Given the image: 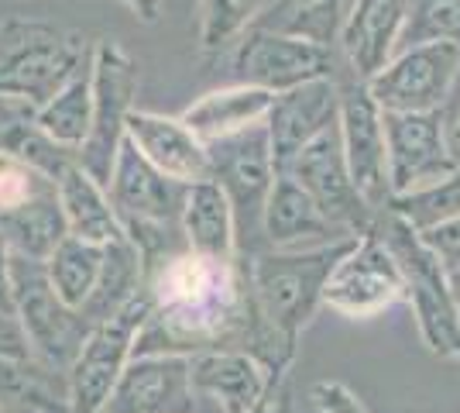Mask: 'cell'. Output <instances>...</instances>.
<instances>
[{
  "label": "cell",
  "instance_id": "32",
  "mask_svg": "<svg viewBox=\"0 0 460 413\" xmlns=\"http://www.w3.org/2000/svg\"><path fill=\"white\" fill-rule=\"evenodd\" d=\"M388 211L405 217L416 231H426V228H433V224H443V220H450V217H460V166H457V173H450L443 183L422 190V193L392 197L388 200Z\"/></svg>",
  "mask_w": 460,
  "mask_h": 413
},
{
  "label": "cell",
  "instance_id": "4",
  "mask_svg": "<svg viewBox=\"0 0 460 413\" xmlns=\"http://www.w3.org/2000/svg\"><path fill=\"white\" fill-rule=\"evenodd\" d=\"M371 228L378 231L385 248L399 262V273L405 279V300L412 303L426 348L450 362H460V317L450 300L447 269L440 265V258L426 248L422 235L405 217L392 214L388 207L378 211Z\"/></svg>",
  "mask_w": 460,
  "mask_h": 413
},
{
  "label": "cell",
  "instance_id": "18",
  "mask_svg": "<svg viewBox=\"0 0 460 413\" xmlns=\"http://www.w3.org/2000/svg\"><path fill=\"white\" fill-rule=\"evenodd\" d=\"M128 141L152 162L162 176L182 186L210 179V156L207 145L182 124V118H165L152 111H131L128 118Z\"/></svg>",
  "mask_w": 460,
  "mask_h": 413
},
{
  "label": "cell",
  "instance_id": "41",
  "mask_svg": "<svg viewBox=\"0 0 460 413\" xmlns=\"http://www.w3.org/2000/svg\"><path fill=\"white\" fill-rule=\"evenodd\" d=\"M447 286H450V300H454L457 317H460V269H450V273H447Z\"/></svg>",
  "mask_w": 460,
  "mask_h": 413
},
{
  "label": "cell",
  "instance_id": "26",
  "mask_svg": "<svg viewBox=\"0 0 460 413\" xmlns=\"http://www.w3.org/2000/svg\"><path fill=\"white\" fill-rule=\"evenodd\" d=\"M347 7L350 0H275L251 28H265L330 49L341 35Z\"/></svg>",
  "mask_w": 460,
  "mask_h": 413
},
{
  "label": "cell",
  "instance_id": "37",
  "mask_svg": "<svg viewBox=\"0 0 460 413\" xmlns=\"http://www.w3.org/2000/svg\"><path fill=\"white\" fill-rule=\"evenodd\" d=\"M0 358H31V345L14 314H0Z\"/></svg>",
  "mask_w": 460,
  "mask_h": 413
},
{
  "label": "cell",
  "instance_id": "22",
  "mask_svg": "<svg viewBox=\"0 0 460 413\" xmlns=\"http://www.w3.org/2000/svg\"><path fill=\"white\" fill-rule=\"evenodd\" d=\"M56 197L58 207H62V217H66L69 238L90 241V245H100V248H107L111 241L128 238L124 228H120V220H117L114 207H111L107 186L96 183L79 162H73L56 179Z\"/></svg>",
  "mask_w": 460,
  "mask_h": 413
},
{
  "label": "cell",
  "instance_id": "10",
  "mask_svg": "<svg viewBox=\"0 0 460 413\" xmlns=\"http://www.w3.org/2000/svg\"><path fill=\"white\" fill-rule=\"evenodd\" d=\"M385 162L392 197H409L457 173L460 158L450 148L443 111L437 114H385Z\"/></svg>",
  "mask_w": 460,
  "mask_h": 413
},
{
  "label": "cell",
  "instance_id": "25",
  "mask_svg": "<svg viewBox=\"0 0 460 413\" xmlns=\"http://www.w3.org/2000/svg\"><path fill=\"white\" fill-rule=\"evenodd\" d=\"M0 235H4L7 248H11L14 256L49 262L52 252L69 238L56 190H49V193H41V197L21 203L11 214H0Z\"/></svg>",
  "mask_w": 460,
  "mask_h": 413
},
{
  "label": "cell",
  "instance_id": "38",
  "mask_svg": "<svg viewBox=\"0 0 460 413\" xmlns=\"http://www.w3.org/2000/svg\"><path fill=\"white\" fill-rule=\"evenodd\" d=\"M248 413H292V390H288V373L271 375L265 396L251 407Z\"/></svg>",
  "mask_w": 460,
  "mask_h": 413
},
{
  "label": "cell",
  "instance_id": "39",
  "mask_svg": "<svg viewBox=\"0 0 460 413\" xmlns=\"http://www.w3.org/2000/svg\"><path fill=\"white\" fill-rule=\"evenodd\" d=\"M0 314H14V296H11V248L0 235Z\"/></svg>",
  "mask_w": 460,
  "mask_h": 413
},
{
  "label": "cell",
  "instance_id": "2",
  "mask_svg": "<svg viewBox=\"0 0 460 413\" xmlns=\"http://www.w3.org/2000/svg\"><path fill=\"white\" fill-rule=\"evenodd\" d=\"M107 197H111V207H114L128 241L135 245L145 262V273L158 265L162 258L186 248L182 224H179L186 186L162 176L128 138L117 152L111 179H107Z\"/></svg>",
  "mask_w": 460,
  "mask_h": 413
},
{
  "label": "cell",
  "instance_id": "36",
  "mask_svg": "<svg viewBox=\"0 0 460 413\" xmlns=\"http://www.w3.org/2000/svg\"><path fill=\"white\" fill-rule=\"evenodd\" d=\"M309 400L316 403L320 413H367L365 403L350 393L344 382H330V379L316 382V386L309 390Z\"/></svg>",
  "mask_w": 460,
  "mask_h": 413
},
{
  "label": "cell",
  "instance_id": "12",
  "mask_svg": "<svg viewBox=\"0 0 460 413\" xmlns=\"http://www.w3.org/2000/svg\"><path fill=\"white\" fill-rule=\"evenodd\" d=\"M333 79H337V97H341L337 128H341L350 179L375 211H385L392 200V186H388V162H385L382 111L367 94L365 79L350 76L347 69L344 76L333 73Z\"/></svg>",
  "mask_w": 460,
  "mask_h": 413
},
{
  "label": "cell",
  "instance_id": "11",
  "mask_svg": "<svg viewBox=\"0 0 460 413\" xmlns=\"http://www.w3.org/2000/svg\"><path fill=\"white\" fill-rule=\"evenodd\" d=\"M333 73H337L333 49L292 39V35H279V31H265V28H248L234 49L237 83L269 90V94H286L292 86L333 76Z\"/></svg>",
  "mask_w": 460,
  "mask_h": 413
},
{
  "label": "cell",
  "instance_id": "8",
  "mask_svg": "<svg viewBox=\"0 0 460 413\" xmlns=\"http://www.w3.org/2000/svg\"><path fill=\"white\" fill-rule=\"evenodd\" d=\"M460 73L457 45H412L395 52L382 73L367 79V94L385 114H437Z\"/></svg>",
  "mask_w": 460,
  "mask_h": 413
},
{
  "label": "cell",
  "instance_id": "1",
  "mask_svg": "<svg viewBox=\"0 0 460 413\" xmlns=\"http://www.w3.org/2000/svg\"><path fill=\"white\" fill-rule=\"evenodd\" d=\"M358 238H344L320 248H269L254 252L244 269L248 286V355H254L271 375L292 369L299 335L323 307V290L337 262L350 252Z\"/></svg>",
  "mask_w": 460,
  "mask_h": 413
},
{
  "label": "cell",
  "instance_id": "7",
  "mask_svg": "<svg viewBox=\"0 0 460 413\" xmlns=\"http://www.w3.org/2000/svg\"><path fill=\"white\" fill-rule=\"evenodd\" d=\"M137 97V66L114 39H96L93 52V124L76 162L107 186L117 152L128 138V118Z\"/></svg>",
  "mask_w": 460,
  "mask_h": 413
},
{
  "label": "cell",
  "instance_id": "24",
  "mask_svg": "<svg viewBox=\"0 0 460 413\" xmlns=\"http://www.w3.org/2000/svg\"><path fill=\"white\" fill-rule=\"evenodd\" d=\"M0 410L73 413L66 375L35 358H0Z\"/></svg>",
  "mask_w": 460,
  "mask_h": 413
},
{
  "label": "cell",
  "instance_id": "31",
  "mask_svg": "<svg viewBox=\"0 0 460 413\" xmlns=\"http://www.w3.org/2000/svg\"><path fill=\"white\" fill-rule=\"evenodd\" d=\"M399 41L405 49L429 41L460 49V0H405V24Z\"/></svg>",
  "mask_w": 460,
  "mask_h": 413
},
{
  "label": "cell",
  "instance_id": "23",
  "mask_svg": "<svg viewBox=\"0 0 460 413\" xmlns=\"http://www.w3.org/2000/svg\"><path fill=\"white\" fill-rule=\"evenodd\" d=\"M271 100H275V94H269V90L234 83V86L213 90V94L199 97L196 103H190L182 111V124L203 145H210V141H220V138H230L237 131H244V128L261 124L269 118Z\"/></svg>",
  "mask_w": 460,
  "mask_h": 413
},
{
  "label": "cell",
  "instance_id": "14",
  "mask_svg": "<svg viewBox=\"0 0 460 413\" xmlns=\"http://www.w3.org/2000/svg\"><path fill=\"white\" fill-rule=\"evenodd\" d=\"M207 156H210V179L227 193L237 228L241 224L261 228L265 200H269L271 183L279 176L265 121L237 131V135L210 141Z\"/></svg>",
  "mask_w": 460,
  "mask_h": 413
},
{
  "label": "cell",
  "instance_id": "16",
  "mask_svg": "<svg viewBox=\"0 0 460 413\" xmlns=\"http://www.w3.org/2000/svg\"><path fill=\"white\" fill-rule=\"evenodd\" d=\"M337 114H341V97H337V79L333 76L309 79L303 86L275 94L269 118H265L275 169L282 173L299 148H306L313 138H320L326 128H333Z\"/></svg>",
  "mask_w": 460,
  "mask_h": 413
},
{
  "label": "cell",
  "instance_id": "20",
  "mask_svg": "<svg viewBox=\"0 0 460 413\" xmlns=\"http://www.w3.org/2000/svg\"><path fill=\"white\" fill-rule=\"evenodd\" d=\"M261 235L271 248H282V252H292V248H320V245H333V241H344L341 228H333L320 207L309 200V193L288 176V173H279L275 183H271V193L265 200V214H261Z\"/></svg>",
  "mask_w": 460,
  "mask_h": 413
},
{
  "label": "cell",
  "instance_id": "13",
  "mask_svg": "<svg viewBox=\"0 0 460 413\" xmlns=\"http://www.w3.org/2000/svg\"><path fill=\"white\" fill-rule=\"evenodd\" d=\"M405 300V279L399 262L385 248L378 231L371 228L350 245L337 269L330 273L323 290V307L347 317H375L385 307Z\"/></svg>",
  "mask_w": 460,
  "mask_h": 413
},
{
  "label": "cell",
  "instance_id": "3",
  "mask_svg": "<svg viewBox=\"0 0 460 413\" xmlns=\"http://www.w3.org/2000/svg\"><path fill=\"white\" fill-rule=\"evenodd\" d=\"M96 41L49 21H0V94L45 107L58 90L93 62Z\"/></svg>",
  "mask_w": 460,
  "mask_h": 413
},
{
  "label": "cell",
  "instance_id": "15",
  "mask_svg": "<svg viewBox=\"0 0 460 413\" xmlns=\"http://www.w3.org/2000/svg\"><path fill=\"white\" fill-rule=\"evenodd\" d=\"M103 413H196L190 355H135Z\"/></svg>",
  "mask_w": 460,
  "mask_h": 413
},
{
  "label": "cell",
  "instance_id": "28",
  "mask_svg": "<svg viewBox=\"0 0 460 413\" xmlns=\"http://www.w3.org/2000/svg\"><path fill=\"white\" fill-rule=\"evenodd\" d=\"M90 124H93V62L83 66L56 97L39 107V128L62 148L79 152L90 135Z\"/></svg>",
  "mask_w": 460,
  "mask_h": 413
},
{
  "label": "cell",
  "instance_id": "35",
  "mask_svg": "<svg viewBox=\"0 0 460 413\" xmlns=\"http://www.w3.org/2000/svg\"><path fill=\"white\" fill-rule=\"evenodd\" d=\"M426 248L440 258V265L450 273V269H460V217H450L443 224H433L420 231Z\"/></svg>",
  "mask_w": 460,
  "mask_h": 413
},
{
  "label": "cell",
  "instance_id": "30",
  "mask_svg": "<svg viewBox=\"0 0 460 413\" xmlns=\"http://www.w3.org/2000/svg\"><path fill=\"white\" fill-rule=\"evenodd\" d=\"M275 0H203L199 49L203 56L224 52L230 41L241 39L254 21L269 11Z\"/></svg>",
  "mask_w": 460,
  "mask_h": 413
},
{
  "label": "cell",
  "instance_id": "29",
  "mask_svg": "<svg viewBox=\"0 0 460 413\" xmlns=\"http://www.w3.org/2000/svg\"><path fill=\"white\" fill-rule=\"evenodd\" d=\"M100 265H103V248L90 245V241H79V238H66L52 252V258L45 262L49 279H52L56 293L62 296V303L79 310V314L96 290Z\"/></svg>",
  "mask_w": 460,
  "mask_h": 413
},
{
  "label": "cell",
  "instance_id": "33",
  "mask_svg": "<svg viewBox=\"0 0 460 413\" xmlns=\"http://www.w3.org/2000/svg\"><path fill=\"white\" fill-rule=\"evenodd\" d=\"M39 135V107L21 97L0 94V156L18 158Z\"/></svg>",
  "mask_w": 460,
  "mask_h": 413
},
{
  "label": "cell",
  "instance_id": "40",
  "mask_svg": "<svg viewBox=\"0 0 460 413\" xmlns=\"http://www.w3.org/2000/svg\"><path fill=\"white\" fill-rule=\"evenodd\" d=\"M120 4L131 7V14L137 21H145V24H155L162 18V0H120Z\"/></svg>",
  "mask_w": 460,
  "mask_h": 413
},
{
  "label": "cell",
  "instance_id": "27",
  "mask_svg": "<svg viewBox=\"0 0 460 413\" xmlns=\"http://www.w3.org/2000/svg\"><path fill=\"white\" fill-rule=\"evenodd\" d=\"M145 290V262L137 256V248L120 238V241H111L103 248V265H100V279H96L93 296L86 300L83 307V317L90 324H100L107 317H114L131 296H137Z\"/></svg>",
  "mask_w": 460,
  "mask_h": 413
},
{
  "label": "cell",
  "instance_id": "9",
  "mask_svg": "<svg viewBox=\"0 0 460 413\" xmlns=\"http://www.w3.org/2000/svg\"><path fill=\"white\" fill-rule=\"evenodd\" d=\"M282 173L296 179L309 193V200L320 207V214L344 235L361 238L365 231H371L378 211L361 197V190L350 179L337 124L326 128L320 138H313L306 148H299Z\"/></svg>",
  "mask_w": 460,
  "mask_h": 413
},
{
  "label": "cell",
  "instance_id": "6",
  "mask_svg": "<svg viewBox=\"0 0 460 413\" xmlns=\"http://www.w3.org/2000/svg\"><path fill=\"white\" fill-rule=\"evenodd\" d=\"M152 296L141 290L131 296L114 317L93 324L90 337L83 341L76 362L69 365V410L73 413H103L114 393L117 379L124 375L128 362L135 358V345L141 328L152 320Z\"/></svg>",
  "mask_w": 460,
  "mask_h": 413
},
{
  "label": "cell",
  "instance_id": "17",
  "mask_svg": "<svg viewBox=\"0 0 460 413\" xmlns=\"http://www.w3.org/2000/svg\"><path fill=\"white\" fill-rule=\"evenodd\" d=\"M405 24V0H350L341 24V56L350 76L371 79L392 62Z\"/></svg>",
  "mask_w": 460,
  "mask_h": 413
},
{
  "label": "cell",
  "instance_id": "21",
  "mask_svg": "<svg viewBox=\"0 0 460 413\" xmlns=\"http://www.w3.org/2000/svg\"><path fill=\"white\" fill-rule=\"evenodd\" d=\"M182 238L192 256L213 258V262H234L237 258V220L227 193L213 183H192L182 200Z\"/></svg>",
  "mask_w": 460,
  "mask_h": 413
},
{
  "label": "cell",
  "instance_id": "43",
  "mask_svg": "<svg viewBox=\"0 0 460 413\" xmlns=\"http://www.w3.org/2000/svg\"><path fill=\"white\" fill-rule=\"evenodd\" d=\"M0 413H4V410H0Z\"/></svg>",
  "mask_w": 460,
  "mask_h": 413
},
{
  "label": "cell",
  "instance_id": "42",
  "mask_svg": "<svg viewBox=\"0 0 460 413\" xmlns=\"http://www.w3.org/2000/svg\"><path fill=\"white\" fill-rule=\"evenodd\" d=\"M450 148H454V156L460 152V121L454 124V128H450Z\"/></svg>",
  "mask_w": 460,
  "mask_h": 413
},
{
  "label": "cell",
  "instance_id": "34",
  "mask_svg": "<svg viewBox=\"0 0 460 413\" xmlns=\"http://www.w3.org/2000/svg\"><path fill=\"white\" fill-rule=\"evenodd\" d=\"M49 190H56L52 179L39 176L35 169H28L18 158L0 156V214H11L14 207L41 197Z\"/></svg>",
  "mask_w": 460,
  "mask_h": 413
},
{
  "label": "cell",
  "instance_id": "19",
  "mask_svg": "<svg viewBox=\"0 0 460 413\" xmlns=\"http://www.w3.org/2000/svg\"><path fill=\"white\" fill-rule=\"evenodd\" d=\"M190 379L224 413H248L265 396L271 373L241 348H207L190 355Z\"/></svg>",
  "mask_w": 460,
  "mask_h": 413
},
{
  "label": "cell",
  "instance_id": "5",
  "mask_svg": "<svg viewBox=\"0 0 460 413\" xmlns=\"http://www.w3.org/2000/svg\"><path fill=\"white\" fill-rule=\"evenodd\" d=\"M11 296H14V317L31 345V358L66 375L93 324L62 303L45 262L14 252H11Z\"/></svg>",
  "mask_w": 460,
  "mask_h": 413
}]
</instances>
